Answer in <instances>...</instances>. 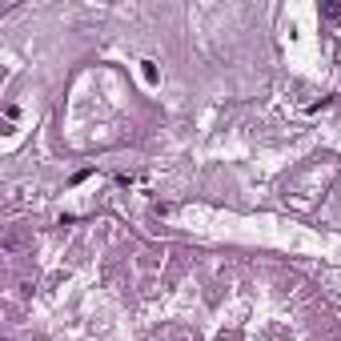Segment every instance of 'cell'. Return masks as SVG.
Here are the masks:
<instances>
[{"label": "cell", "mask_w": 341, "mask_h": 341, "mask_svg": "<svg viewBox=\"0 0 341 341\" xmlns=\"http://www.w3.org/2000/svg\"><path fill=\"white\" fill-rule=\"evenodd\" d=\"M321 12H325V16H341V4H325Z\"/></svg>", "instance_id": "2"}, {"label": "cell", "mask_w": 341, "mask_h": 341, "mask_svg": "<svg viewBox=\"0 0 341 341\" xmlns=\"http://www.w3.org/2000/svg\"><path fill=\"white\" fill-rule=\"evenodd\" d=\"M141 76H145L148 84H157V80H161V73H157V65H153V60H141Z\"/></svg>", "instance_id": "1"}]
</instances>
